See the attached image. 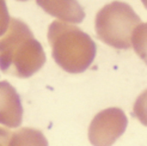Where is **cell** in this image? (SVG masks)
<instances>
[{"instance_id": "obj_1", "label": "cell", "mask_w": 147, "mask_h": 146, "mask_svg": "<svg viewBox=\"0 0 147 146\" xmlns=\"http://www.w3.org/2000/svg\"><path fill=\"white\" fill-rule=\"evenodd\" d=\"M46 62L41 43L22 19L11 18L7 31L0 37V70L6 74L29 78Z\"/></svg>"}, {"instance_id": "obj_2", "label": "cell", "mask_w": 147, "mask_h": 146, "mask_svg": "<svg viewBox=\"0 0 147 146\" xmlns=\"http://www.w3.org/2000/svg\"><path fill=\"white\" fill-rule=\"evenodd\" d=\"M48 41L54 61L68 73H82L96 56V43L82 29L60 20L48 28Z\"/></svg>"}, {"instance_id": "obj_3", "label": "cell", "mask_w": 147, "mask_h": 146, "mask_svg": "<svg viewBox=\"0 0 147 146\" xmlns=\"http://www.w3.org/2000/svg\"><path fill=\"white\" fill-rule=\"evenodd\" d=\"M140 19L127 4L111 3L99 10L94 19L98 39L115 48H128Z\"/></svg>"}, {"instance_id": "obj_4", "label": "cell", "mask_w": 147, "mask_h": 146, "mask_svg": "<svg viewBox=\"0 0 147 146\" xmlns=\"http://www.w3.org/2000/svg\"><path fill=\"white\" fill-rule=\"evenodd\" d=\"M127 119L117 108L102 110L89 127V140L93 146H111L126 129Z\"/></svg>"}, {"instance_id": "obj_5", "label": "cell", "mask_w": 147, "mask_h": 146, "mask_svg": "<svg viewBox=\"0 0 147 146\" xmlns=\"http://www.w3.org/2000/svg\"><path fill=\"white\" fill-rule=\"evenodd\" d=\"M22 120L23 107L18 92L9 82H0V123L9 128H16Z\"/></svg>"}, {"instance_id": "obj_6", "label": "cell", "mask_w": 147, "mask_h": 146, "mask_svg": "<svg viewBox=\"0 0 147 146\" xmlns=\"http://www.w3.org/2000/svg\"><path fill=\"white\" fill-rule=\"evenodd\" d=\"M37 5L63 23H80L84 18L82 6L76 1H37Z\"/></svg>"}, {"instance_id": "obj_7", "label": "cell", "mask_w": 147, "mask_h": 146, "mask_svg": "<svg viewBox=\"0 0 147 146\" xmlns=\"http://www.w3.org/2000/svg\"><path fill=\"white\" fill-rule=\"evenodd\" d=\"M9 146H48V140L41 130L23 127L12 133Z\"/></svg>"}, {"instance_id": "obj_8", "label": "cell", "mask_w": 147, "mask_h": 146, "mask_svg": "<svg viewBox=\"0 0 147 146\" xmlns=\"http://www.w3.org/2000/svg\"><path fill=\"white\" fill-rule=\"evenodd\" d=\"M131 39H133V46L136 53L141 56L142 60L147 62V23L136 28Z\"/></svg>"}, {"instance_id": "obj_9", "label": "cell", "mask_w": 147, "mask_h": 146, "mask_svg": "<svg viewBox=\"0 0 147 146\" xmlns=\"http://www.w3.org/2000/svg\"><path fill=\"white\" fill-rule=\"evenodd\" d=\"M134 114L144 125L147 126V91H145L135 102Z\"/></svg>"}, {"instance_id": "obj_10", "label": "cell", "mask_w": 147, "mask_h": 146, "mask_svg": "<svg viewBox=\"0 0 147 146\" xmlns=\"http://www.w3.org/2000/svg\"><path fill=\"white\" fill-rule=\"evenodd\" d=\"M11 22V17L7 11V7L5 1L0 0V37L7 31V28L10 25Z\"/></svg>"}, {"instance_id": "obj_11", "label": "cell", "mask_w": 147, "mask_h": 146, "mask_svg": "<svg viewBox=\"0 0 147 146\" xmlns=\"http://www.w3.org/2000/svg\"><path fill=\"white\" fill-rule=\"evenodd\" d=\"M12 133L7 128H0V146H9Z\"/></svg>"}]
</instances>
